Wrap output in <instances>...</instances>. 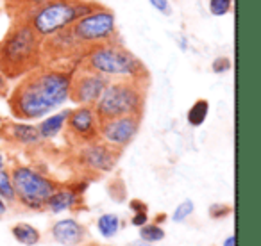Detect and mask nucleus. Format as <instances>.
<instances>
[{
	"label": "nucleus",
	"mask_w": 261,
	"mask_h": 246,
	"mask_svg": "<svg viewBox=\"0 0 261 246\" xmlns=\"http://www.w3.org/2000/svg\"><path fill=\"white\" fill-rule=\"evenodd\" d=\"M73 70L36 68L29 72L9 97V107L15 118L33 121L48 116L70 100Z\"/></svg>",
	"instance_id": "obj_1"
},
{
	"label": "nucleus",
	"mask_w": 261,
	"mask_h": 246,
	"mask_svg": "<svg viewBox=\"0 0 261 246\" xmlns=\"http://www.w3.org/2000/svg\"><path fill=\"white\" fill-rule=\"evenodd\" d=\"M41 45L43 41L33 27L20 18L0 43V72L6 79H16L36 70L41 63Z\"/></svg>",
	"instance_id": "obj_2"
},
{
	"label": "nucleus",
	"mask_w": 261,
	"mask_h": 246,
	"mask_svg": "<svg viewBox=\"0 0 261 246\" xmlns=\"http://www.w3.org/2000/svg\"><path fill=\"white\" fill-rule=\"evenodd\" d=\"M81 66L100 73L106 79H130V80H147V68L130 50H127L118 41L95 45L83 52Z\"/></svg>",
	"instance_id": "obj_3"
},
{
	"label": "nucleus",
	"mask_w": 261,
	"mask_h": 246,
	"mask_svg": "<svg viewBox=\"0 0 261 246\" xmlns=\"http://www.w3.org/2000/svg\"><path fill=\"white\" fill-rule=\"evenodd\" d=\"M91 0H48L31 8L20 15L41 41H47L58 34L68 30L81 16L88 15L95 8Z\"/></svg>",
	"instance_id": "obj_4"
},
{
	"label": "nucleus",
	"mask_w": 261,
	"mask_h": 246,
	"mask_svg": "<svg viewBox=\"0 0 261 246\" xmlns=\"http://www.w3.org/2000/svg\"><path fill=\"white\" fill-rule=\"evenodd\" d=\"M145 105V82L143 80L116 79L109 80L93 109L98 119L118 118V116H142Z\"/></svg>",
	"instance_id": "obj_5"
},
{
	"label": "nucleus",
	"mask_w": 261,
	"mask_h": 246,
	"mask_svg": "<svg viewBox=\"0 0 261 246\" xmlns=\"http://www.w3.org/2000/svg\"><path fill=\"white\" fill-rule=\"evenodd\" d=\"M68 36L75 48L88 50L95 45L109 43L115 41L118 33H116V16L111 9L104 6H95L88 15L81 16L68 30Z\"/></svg>",
	"instance_id": "obj_6"
},
{
	"label": "nucleus",
	"mask_w": 261,
	"mask_h": 246,
	"mask_svg": "<svg viewBox=\"0 0 261 246\" xmlns=\"http://www.w3.org/2000/svg\"><path fill=\"white\" fill-rule=\"evenodd\" d=\"M9 171H11L16 200L29 210L45 209L47 200L59 188V182H56L52 177H48L43 171L36 170L33 166L16 164Z\"/></svg>",
	"instance_id": "obj_7"
},
{
	"label": "nucleus",
	"mask_w": 261,
	"mask_h": 246,
	"mask_svg": "<svg viewBox=\"0 0 261 246\" xmlns=\"http://www.w3.org/2000/svg\"><path fill=\"white\" fill-rule=\"evenodd\" d=\"M140 123H142V116L136 114L104 119L98 125V139L120 152L135 141L140 132Z\"/></svg>",
	"instance_id": "obj_8"
},
{
	"label": "nucleus",
	"mask_w": 261,
	"mask_h": 246,
	"mask_svg": "<svg viewBox=\"0 0 261 246\" xmlns=\"http://www.w3.org/2000/svg\"><path fill=\"white\" fill-rule=\"evenodd\" d=\"M118 156V150L111 148L109 145L102 143L100 139H95V141L90 143H83L79 153H77V163L90 173L104 175L115 170Z\"/></svg>",
	"instance_id": "obj_9"
},
{
	"label": "nucleus",
	"mask_w": 261,
	"mask_h": 246,
	"mask_svg": "<svg viewBox=\"0 0 261 246\" xmlns=\"http://www.w3.org/2000/svg\"><path fill=\"white\" fill-rule=\"evenodd\" d=\"M108 82L109 79H106L104 75L81 66L79 70H73L70 100H73L77 105H95Z\"/></svg>",
	"instance_id": "obj_10"
},
{
	"label": "nucleus",
	"mask_w": 261,
	"mask_h": 246,
	"mask_svg": "<svg viewBox=\"0 0 261 246\" xmlns=\"http://www.w3.org/2000/svg\"><path fill=\"white\" fill-rule=\"evenodd\" d=\"M98 125L100 119L93 105H77L75 109H70L65 127L77 143H90L98 139Z\"/></svg>",
	"instance_id": "obj_11"
},
{
	"label": "nucleus",
	"mask_w": 261,
	"mask_h": 246,
	"mask_svg": "<svg viewBox=\"0 0 261 246\" xmlns=\"http://www.w3.org/2000/svg\"><path fill=\"white\" fill-rule=\"evenodd\" d=\"M50 235L61 246H81L86 241L88 230L81 221L73 218H63L52 225Z\"/></svg>",
	"instance_id": "obj_12"
},
{
	"label": "nucleus",
	"mask_w": 261,
	"mask_h": 246,
	"mask_svg": "<svg viewBox=\"0 0 261 246\" xmlns=\"http://www.w3.org/2000/svg\"><path fill=\"white\" fill-rule=\"evenodd\" d=\"M81 198H83V195L73 186H59L50 195V198L47 200L45 209L50 210L52 214H61L79 205Z\"/></svg>",
	"instance_id": "obj_13"
},
{
	"label": "nucleus",
	"mask_w": 261,
	"mask_h": 246,
	"mask_svg": "<svg viewBox=\"0 0 261 246\" xmlns=\"http://www.w3.org/2000/svg\"><path fill=\"white\" fill-rule=\"evenodd\" d=\"M4 136L13 143H18L23 146H34L41 141L38 127L33 123H23V121H13L8 123L4 127Z\"/></svg>",
	"instance_id": "obj_14"
},
{
	"label": "nucleus",
	"mask_w": 261,
	"mask_h": 246,
	"mask_svg": "<svg viewBox=\"0 0 261 246\" xmlns=\"http://www.w3.org/2000/svg\"><path fill=\"white\" fill-rule=\"evenodd\" d=\"M70 114V109H65L61 112H56V114L47 116L45 119H41L38 123V132H40L41 139H54L61 134V131L65 129L66 125V118Z\"/></svg>",
	"instance_id": "obj_15"
},
{
	"label": "nucleus",
	"mask_w": 261,
	"mask_h": 246,
	"mask_svg": "<svg viewBox=\"0 0 261 246\" xmlns=\"http://www.w3.org/2000/svg\"><path fill=\"white\" fill-rule=\"evenodd\" d=\"M11 234H13V237H15L16 241H18L20 244H23V246H34V244H38V242H40V239H41L40 230H38L36 227H33V225H29V223L15 225V227L11 228Z\"/></svg>",
	"instance_id": "obj_16"
},
{
	"label": "nucleus",
	"mask_w": 261,
	"mask_h": 246,
	"mask_svg": "<svg viewBox=\"0 0 261 246\" xmlns=\"http://www.w3.org/2000/svg\"><path fill=\"white\" fill-rule=\"evenodd\" d=\"M120 228H122V221H120V218L116 216V214L108 212V214H102V216H98L97 230H98V234H100L102 237H113V235L118 234Z\"/></svg>",
	"instance_id": "obj_17"
},
{
	"label": "nucleus",
	"mask_w": 261,
	"mask_h": 246,
	"mask_svg": "<svg viewBox=\"0 0 261 246\" xmlns=\"http://www.w3.org/2000/svg\"><path fill=\"white\" fill-rule=\"evenodd\" d=\"M207 114H210V102L206 98H199V100L193 102V105L188 109V114L186 119L192 127H200L204 121H206Z\"/></svg>",
	"instance_id": "obj_18"
},
{
	"label": "nucleus",
	"mask_w": 261,
	"mask_h": 246,
	"mask_svg": "<svg viewBox=\"0 0 261 246\" xmlns=\"http://www.w3.org/2000/svg\"><path fill=\"white\" fill-rule=\"evenodd\" d=\"M0 198L4 200V202H16L15 188H13V180H11V171L8 168L0 170Z\"/></svg>",
	"instance_id": "obj_19"
},
{
	"label": "nucleus",
	"mask_w": 261,
	"mask_h": 246,
	"mask_svg": "<svg viewBox=\"0 0 261 246\" xmlns=\"http://www.w3.org/2000/svg\"><path fill=\"white\" fill-rule=\"evenodd\" d=\"M140 237L147 242H158L165 239V230L158 223H145L143 227H140Z\"/></svg>",
	"instance_id": "obj_20"
},
{
	"label": "nucleus",
	"mask_w": 261,
	"mask_h": 246,
	"mask_svg": "<svg viewBox=\"0 0 261 246\" xmlns=\"http://www.w3.org/2000/svg\"><path fill=\"white\" fill-rule=\"evenodd\" d=\"M193 210H195V203H193L192 200H182V202L175 207L174 214H172V220H174L175 223H182V221H186L192 216Z\"/></svg>",
	"instance_id": "obj_21"
},
{
	"label": "nucleus",
	"mask_w": 261,
	"mask_h": 246,
	"mask_svg": "<svg viewBox=\"0 0 261 246\" xmlns=\"http://www.w3.org/2000/svg\"><path fill=\"white\" fill-rule=\"evenodd\" d=\"M234 0H207V9L211 16H225L231 13Z\"/></svg>",
	"instance_id": "obj_22"
},
{
	"label": "nucleus",
	"mask_w": 261,
	"mask_h": 246,
	"mask_svg": "<svg viewBox=\"0 0 261 246\" xmlns=\"http://www.w3.org/2000/svg\"><path fill=\"white\" fill-rule=\"evenodd\" d=\"M108 191H109V196H111L115 202H123L125 200V196H127V191H125V186H123V182L120 180V178H115V180L109 184V188H108Z\"/></svg>",
	"instance_id": "obj_23"
},
{
	"label": "nucleus",
	"mask_w": 261,
	"mask_h": 246,
	"mask_svg": "<svg viewBox=\"0 0 261 246\" xmlns=\"http://www.w3.org/2000/svg\"><path fill=\"white\" fill-rule=\"evenodd\" d=\"M231 68H232L231 59L225 57V55H220V57H215V59H213V63H211V72L217 73V75H224V73H227Z\"/></svg>",
	"instance_id": "obj_24"
},
{
	"label": "nucleus",
	"mask_w": 261,
	"mask_h": 246,
	"mask_svg": "<svg viewBox=\"0 0 261 246\" xmlns=\"http://www.w3.org/2000/svg\"><path fill=\"white\" fill-rule=\"evenodd\" d=\"M8 2H9V6H15V8L20 11V15H22V13L27 11V9L36 8V6L43 4V2H48V0H8Z\"/></svg>",
	"instance_id": "obj_25"
},
{
	"label": "nucleus",
	"mask_w": 261,
	"mask_h": 246,
	"mask_svg": "<svg viewBox=\"0 0 261 246\" xmlns=\"http://www.w3.org/2000/svg\"><path fill=\"white\" fill-rule=\"evenodd\" d=\"M229 214H231V207L225 205V203H213L210 207V216L213 220H222V218L229 216Z\"/></svg>",
	"instance_id": "obj_26"
},
{
	"label": "nucleus",
	"mask_w": 261,
	"mask_h": 246,
	"mask_svg": "<svg viewBox=\"0 0 261 246\" xmlns=\"http://www.w3.org/2000/svg\"><path fill=\"white\" fill-rule=\"evenodd\" d=\"M150 6L161 15H170V0H149Z\"/></svg>",
	"instance_id": "obj_27"
},
{
	"label": "nucleus",
	"mask_w": 261,
	"mask_h": 246,
	"mask_svg": "<svg viewBox=\"0 0 261 246\" xmlns=\"http://www.w3.org/2000/svg\"><path fill=\"white\" fill-rule=\"evenodd\" d=\"M149 221V212H135L133 214V220H130V223L135 225V227H143V225Z\"/></svg>",
	"instance_id": "obj_28"
},
{
	"label": "nucleus",
	"mask_w": 261,
	"mask_h": 246,
	"mask_svg": "<svg viewBox=\"0 0 261 246\" xmlns=\"http://www.w3.org/2000/svg\"><path fill=\"white\" fill-rule=\"evenodd\" d=\"M130 210L133 212H149V207H147V203L145 202H142V200H133L130 202Z\"/></svg>",
	"instance_id": "obj_29"
},
{
	"label": "nucleus",
	"mask_w": 261,
	"mask_h": 246,
	"mask_svg": "<svg viewBox=\"0 0 261 246\" xmlns=\"http://www.w3.org/2000/svg\"><path fill=\"white\" fill-rule=\"evenodd\" d=\"M6 87H8V79H6V77H4V73L0 72V95L4 93Z\"/></svg>",
	"instance_id": "obj_30"
},
{
	"label": "nucleus",
	"mask_w": 261,
	"mask_h": 246,
	"mask_svg": "<svg viewBox=\"0 0 261 246\" xmlns=\"http://www.w3.org/2000/svg\"><path fill=\"white\" fill-rule=\"evenodd\" d=\"M224 246H236V235L234 234L229 235V237L224 241Z\"/></svg>",
	"instance_id": "obj_31"
},
{
	"label": "nucleus",
	"mask_w": 261,
	"mask_h": 246,
	"mask_svg": "<svg viewBox=\"0 0 261 246\" xmlns=\"http://www.w3.org/2000/svg\"><path fill=\"white\" fill-rule=\"evenodd\" d=\"M129 246H154V244H152V242H147V241H143V239H140V241L130 242Z\"/></svg>",
	"instance_id": "obj_32"
},
{
	"label": "nucleus",
	"mask_w": 261,
	"mask_h": 246,
	"mask_svg": "<svg viewBox=\"0 0 261 246\" xmlns=\"http://www.w3.org/2000/svg\"><path fill=\"white\" fill-rule=\"evenodd\" d=\"M6 209H8V207H6V202L2 198H0V214H4Z\"/></svg>",
	"instance_id": "obj_33"
},
{
	"label": "nucleus",
	"mask_w": 261,
	"mask_h": 246,
	"mask_svg": "<svg viewBox=\"0 0 261 246\" xmlns=\"http://www.w3.org/2000/svg\"><path fill=\"white\" fill-rule=\"evenodd\" d=\"M2 168H6V157H4V153H0V170Z\"/></svg>",
	"instance_id": "obj_34"
},
{
	"label": "nucleus",
	"mask_w": 261,
	"mask_h": 246,
	"mask_svg": "<svg viewBox=\"0 0 261 246\" xmlns=\"http://www.w3.org/2000/svg\"><path fill=\"white\" fill-rule=\"evenodd\" d=\"M165 220H167V216H165V214H160V216L156 218V223L160 225V223H163Z\"/></svg>",
	"instance_id": "obj_35"
},
{
	"label": "nucleus",
	"mask_w": 261,
	"mask_h": 246,
	"mask_svg": "<svg viewBox=\"0 0 261 246\" xmlns=\"http://www.w3.org/2000/svg\"><path fill=\"white\" fill-rule=\"evenodd\" d=\"M84 246H98V244H95V242H90V244H84Z\"/></svg>",
	"instance_id": "obj_36"
}]
</instances>
